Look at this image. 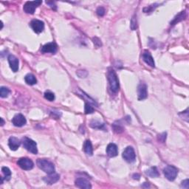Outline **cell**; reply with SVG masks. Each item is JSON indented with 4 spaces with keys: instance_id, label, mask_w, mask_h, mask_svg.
I'll use <instances>...</instances> for the list:
<instances>
[{
    "instance_id": "obj_1",
    "label": "cell",
    "mask_w": 189,
    "mask_h": 189,
    "mask_svg": "<svg viewBox=\"0 0 189 189\" xmlns=\"http://www.w3.org/2000/svg\"><path fill=\"white\" fill-rule=\"evenodd\" d=\"M107 78L109 81V87L111 91L113 93H117L119 91L120 85H119V81L117 76V74L114 72V70L109 69L108 71Z\"/></svg>"
},
{
    "instance_id": "obj_2",
    "label": "cell",
    "mask_w": 189,
    "mask_h": 189,
    "mask_svg": "<svg viewBox=\"0 0 189 189\" xmlns=\"http://www.w3.org/2000/svg\"><path fill=\"white\" fill-rule=\"evenodd\" d=\"M37 166L40 169H41L43 172L47 173L48 174H53L55 172V166L53 162H51L49 160H45V159H38Z\"/></svg>"
},
{
    "instance_id": "obj_3",
    "label": "cell",
    "mask_w": 189,
    "mask_h": 189,
    "mask_svg": "<svg viewBox=\"0 0 189 189\" xmlns=\"http://www.w3.org/2000/svg\"><path fill=\"white\" fill-rule=\"evenodd\" d=\"M22 144L24 148L26 150H27L28 152H31L34 154H36L38 153V149H37V145L36 143L34 140L30 139L28 138H24L22 139Z\"/></svg>"
},
{
    "instance_id": "obj_4",
    "label": "cell",
    "mask_w": 189,
    "mask_h": 189,
    "mask_svg": "<svg viewBox=\"0 0 189 189\" xmlns=\"http://www.w3.org/2000/svg\"><path fill=\"white\" fill-rule=\"evenodd\" d=\"M163 174L167 180L174 181L178 174V170L176 167L173 166H168L163 169Z\"/></svg>"
},
{
    "instance_id": "obj_5",
    "label": "cell",
    "mask_w": 189,
    "mask_h": 189,
    "mask_svg": "<svg viewBox=\"0 0 189 189\" xmlns=\"http://www.w3.org/2000/svg\"><path fill=\"white\" fill-rule=\"evenodd\" d=\"M122 157L126 162H133L135 161L136 154L134 152V148L132 146H128L125 148L122 154Z\"/></svg>"
},
{
    "instance_id": "obj_6",
    "label": "cell",
    "mask_w": 189,
    "mask_h": 189,
    "mask_svg": "<svg viewBox=\"0 0 189 189\" xmlns=\"http://www.w3.org/2000/svg\"><path fill=\"white\" fill-rule=\"evenodd\" d=\"M42 3L41 1H33V2H27L23 7L24 11L26 13L33 14L35 10L38 6H39Z\"/></svg>"
},
{
    "instance_id": "obj_7",
    "label": "cell",
    "mask_w": 189,
    "mask_h": 189,
    "mask_svg": "<svg viewBox=\"0 0 189 189\" xmlns=\"http://www.w3.org/2000/svg\"><path fill=\"white\" fill-rule=\"evenodd\" d=\"M17 164L20 168H22L23 170H26V171L31 170L34 166L33 162L32 161L31 159L27 158L19 159V160H18Z\"/></svg>"
},
{
    "instance_id": "obj_8",
    "label": "cell",
    "mask_w": 189,
    "mask_h": 189,
    "mask_svg": "<svg viewBox=\"0 0 189 189\" xmlns=\"http://www.w3.org/2000/svg\"><path fill=\"white\" fill-rule=\"evenodd\" d=\"M31 27L33 31L35 32L36 33H41L45 30V24L41 20L39 19H33L31 22L30 24Z\"/></svg>"
},
{
    "instance_id": "obj_9",
    "label": "cell",
    "mask_w": 189,
    "mask_h": 189,
    "mask_svg": "<svg viewBox=\"0 0 189 189\" xmlns=\"http://www.w3.org/2000/svg\"><path fill=\"white\" fill-rule=\"evenodd\" d=\"M12 123L15 126L17 127H22V126H25L27 123L26 118L25 116L22 114H17L14 116L13 119H12Z\"/></svg>"
},
{
    "instance_id": "obj_10",
    "label": "cell",
    "mask_w": 189,
    "mask_h": 189,
    "mask_svg": "<svg viewBox=\"0 0 189 189\" xmlns=\"http://www.w3.org/2000/svg\"><path fill=\"white\" fill-rule=\"evenodd\" d=\"M41 51L43 53H52L55 54L57 52V45L55 42H50L46 44L41 47Z\"/></svg>"
},
{
    "instance_id": "obj_11",
    "label": "cell",
    "mask_w": 189,
    "mask_h": 189,
    "mask_svg": "<svg viewBox=\"0 0 189 189\" xmlns=\"http://www.w3.org/2000/svg\"><path fill=\"white\" fill-rule=\"evenodd\" d=\"M138 99L140 100H144L147 98V86L145 83H140L138 87Z\"/></svg>"
},
{
    "instance_id": "obj_12",
    "label": "cell",
    "mask_w": 189,
    "mask_h": 189,
    "mask_svg": "<svg viewBox=\"0 0 189 189\" xmlns=\"http://www.w3.org/2000/svg\"><path fill=\"white\" fill-rule=\"evenodd\" d=\"M7 59H8L9 65L10 67L11 68V70H13L14 72H17L18 70H19V59L13 55H9Z\"/></svg>"
},
{
    "instance_id": "obj_13",
    "label": "cell",
    "mask_w": 189,
    "mask_h": 189,
    "mask_svg": "<svg viewBox=\"0 0 189 189\" xmlns=\"http://www.w3.org/2000/svg\"><path fill=\"white\" fill-rule=\"evenodd\" d=\"M75 186H77L79 188L84 189H89L92 188L90 182L85 178H77L75 180Z\"/></svg>"
},
{
    "instance_id": "obj_14",
    "label": "cell",
    "mask_w": 189,
    "mask_h": 189,
    "mask_svg": "<svg viewBox=\"0 0 189 189\" xmlns=\"http://www.w3.org/2000/svg\"><path fill=\"white\" fill-rule=\"evenodd\" d=\"M142 58H143V61L146 62V63L147 64L148 66H150V67H155V63H154V59L152 58L151 53L148 51H147V50L144 51V53H143Z\"/></svg>"
},
{
    "instance_id": "obj_15",
    "label": "cell",
    "mask_w": 189,
    "mask_h": 189,
    "mask_svg": "<svg viewBox=\"0 0 189 189\" xmlns=\"http://www.w3.org/2000/svg\"><path fill=\"white\" fill-rule=\"evenodd\" d=\"M118 153V146L114 143H109L106 147V154L110 158L117 156Z\"/></svg>"
},
{
    "instance_id": "obj_16",
    "label": "cell",
    "mask_w": 189,
    "mask_h": 189,
    "mask_svg": "<svg viewBox=\"0 0 189 189\" xmlns=\"http://www.w3.org/2000/svg\"><path fill=\"white\" fill-rule=\"evenodd\" d=\"M21 141L15 137H11L8 140V146L12 151H16L19 148Z\"/></svg>"
},
{
    "instance_id": "obj_17",
    "label": "cell",
    "mask_w": 189,
    "mask_h": 189,
    "mask_svg": "<svg viewBox=\"0 0 189 189\" xmlns=\"http://www.w3.org/2000/svg\"><path fill=\"white\" fill-rule=\"evenodd\" d=\"M60 179V176L57 174H50L49 175L44 177L43 180L45 181L46 183L48 185H53L54 183H56V182L59 180Z\"/></svg>"
},
{
    "instance_id": "obj_18",
    "label": "cell",
    "mask_w": 189,
    "mask_h": 189,
    "mask_svg": "<svg viewBox=\"0 0 189 189\" xmlns=\"http://www.w3.org/2000/svg\"><path fill=\"white\" fill-rule=\"evenodd\" d=\"M83 149L84 152H85V154H87V155H92V154H93V148H92V145L90 140H87L84 142Z\"/></svg>"
},
{
    "instance_id": "obj_19",
    "label": "cell",
    "mask_w": 189,
    "mask_h": 189,
    "mask_svg": "<svg viewBox=\"0 0 189 189\" xmlns=\"http://www.w3.org/2000/svg\"><path fill=\"white\" fill-rule=\"evenodd\" d=\"M146 174L150 177H158L160 176L158 168L156 167H152L146 172Z\"/></svg>"
},
{
    "instance_id": "obj_20",
    "label": "cell",
    "mask_w": 189,
    "mask_h": 189,
    "mask_svg": "<svg viewBox=\"0 0 189 189\" xmlns=\"http://www.w3.org/2000/svg\"><path fill=\"white\" fill-rule=\"evenodd\" d=\"M25 81L28 85H34L37 83V80L33 74H27L25 77Z\"/></svg>"
},
{
    "instance_id": "obj_21",
    "label": "cell",
    "mask_w": 189,
    "mask_h": 189,
    "mask_svg": "<svg viewBox=\"0 0 189 189\" xmlns=\"http://www.w3.org/2000/svg\"><path fill=\"white\" fill-rule=\"evenodd\" d=\"M186 11H182L180 13H179L177 17L174 18V20H173L172 22H171V25H175V24L178 23L179 22L182 21V20H183L186 19Z\"/></svg>"
},
{
    "instance_id": "obj_22",
    "label": "cell",
    "mask_w": 189,
    "mask_h": 189,
    "mask_svg": "<svg viewBox=\"0 0 189 189\" xmlns=\"http://www.w3.org/2000/svg\"><path fill=\"white\" fill-rule=\"evenodd\" d=\"M104 124H102L97 120H92L90 122V126L93 128H98V129H104Z\"/></svg>"
},
{
    "instance_id": "obj_23",
    "label": "cell",
    "mask_w": 189,
    "mask_h": 189,
    "mask_svg": "<svg viewBox=\"0 0 189 189\" xmlns=\"http://www.w3.org/2000/svg\"><path fill=\"white\" fill-rule=\"evenodd\" d=\"M112 128H113L114 132H116V133H118V134L122 133V132L124 131V127H123V126L120 124L119 122H118V124H117V122H115L114 124H113V125H112Z\"/></svg>"
},
{
    "instance_id": "obj_24",
    "label": "cell",
    "mask_w": 189,
    "mask_h": 189,
    "mask_svg": "<svg viewBox=\"0 0 189 189\" xmlns=\"http://www.w3.org/2000/svg\"><path fill=\"white\" fill-rule=\"evenodd\" d=\"M2 172L4 176H5V180L8 181L10 180L11 177V172L7 167H2Z\"/></svg>"
},
{
    "instance_id": "obj_25",
    "label": "cell",
    "mask_w": 189,
    "mask_h": 189,
    "mask_svg": "<svg viewBox=\"0 0 189 189\" xmlns=\"http://www.w3.org/2000/svg\"><path fill=\"white\" fill-rule=\"evenodd\" d=\"M10 92H11V90L8 88L2 86L1 89H0V96H1V98H7Z\"/></svg>"
},
{
    "instance_id": "obj_26",
    "label": "cell",
    "mask_w": 189,
    "mask_h": 189,
    "mask_svg": "<svg viewBox=\"0 0 189 189\" xmlns=\"http://www.w3.org/2000/svg\"><path fill=\"white\" fill-rule=\"evenodd\" d=\"M84 112H85V114H86L93 113L94 108L92 107L91 104L87 103V102H86V103L85 104V109H84Z\"/></svg>"
},
{
    "instance_id": "obj_27",
    "label": "cell",
    "mask_w": 189,
    "mask_h": 189,
    "mask_svg": "<svg viewBox=\"0 0 189 189\" xmlns=\"http://www.w3.org/2000/svg\"><path fill=\"white\" fill-rule=\"evenodd\" d=\"M44 96H45V99L49 100V101H53L55 100V94L50 91L45 92V94H44Z\"/></svg>"
},
{
    "instance_id": "obj_28",
    "label": "cell",
    "mask_w": 189,
    "mask_h": 189,
    "mask_svg": "<svg viewBox=\"0 0 189 189\" xmlns=\"http://www.w3.org/2000/svg\"><path fill=\"white\" fill-rule=\"evenodd\" d=\"M131 28H132V31H135V30L138 28V25H137V18L135 17V16H134L132 17V21H131Z\"/></svg>"
},
{
    "instance_id": "obj_29",
    "label": "cell",
    "mask_w": 189,
    "mask_h": 189,
    "mask_svg": "<svg viewBox=\"0 0 189 189\" xmlns=\"http://www.w3.org/2000/svg\"><path fill=\"white\" fill-rule=\"evenodd\" d=\"M157 5H158V4H154V5H150L148 6V7H145V8L143 9V11L144 13H150V12H152L153 10H154V8L155 7H158Z\"/></svg>"
},
{
    "instance_id": "obj_30",
    "label": "cell",
    "mask_w": 189,
    "mask_h": 189,
    "mask_svg": "<svg viewBox=\"0 0 189 189\" xmlns=\"http://www.w3.org/2000/svg\"><path fill=\"white\" fill-rule=\"evenodd\" d=\"M105 9H104V7H98L97 11H96V13L99 17H103L104 16V14H105Z\"/></svg>"
},
{
    "instance_id": "obj_31",
    "label": "cell",
    "mask_w": 189,
    "mask_h": 189,
    "mask_svg": "<svg viewBox=\"0 0 189 189\" xmlns=\"http://www.w3.org/2000/svg\"><path fill=\"white\" fill-rule=\"evenodd\" d=\"M166 132H164V133H162L161 134H160V135H158V140L161 143H164L166 141Z\"/></svg>"
},
{
    "instance_id": "obj_32",
    "label": "cell",
    "mask_w": 189,
    "mask_h": 189,
    "mask_svg": "<svg viewBox=\"0 0 189 189\" xmlns=\"http://www.w3.org/2000/svg\"><path fill=\"white\" fill-rule=\"evenodd\" d=\"M182 186L183 187V188H185L188 189L189 188L188 180H186L182 181Z\"/></svg>"
},
{
    "instance_id": "obj_33",
    "label": "cell",
    "mask_w": 189,
    "mask_h": 189,
    "mask_svg": "<svg viewBox=\"0 0 189 189\" xmlns=\"http://www.w3.org/2000/svg\"><path fill=\"white\" fill-rule=\"evenodd\" d=\"M46 3H47V5H49L50 6V7H52V8L54 10H56V5H55V2H46Z\"/></svg>"
},
{
    "instance_id": "obj_34",
    "label": "cell",
    "mask_w": 189,
    "mask_h": 189,
    "mask_svg": "<svg viewBox=\"0 0 189 189\" xmlns=\"http://www.w3.org/2000/svg\"><path fill=\"white\" fill-rule=\"evenodd\" d=\"M133 179H134V180H139L140 175L138 174H134L133 175Z\"/></svg>"
},
{
    "instance_id": "obj_35",
    "label": "cell",
    "mask_w": 189,
    "mask_h": 189,
    "mask_svg": "<svg viewBox=\"0 0 189 189\" xmlns=\"http://www.w3.org/2000/svg\"><path fill=\"white\" fill-rule=\"evenodd\" d=\"M0 120H1V126H2L4 124H5V121H4L3 118H0Z\"/></svg>"
}]
</instances>
